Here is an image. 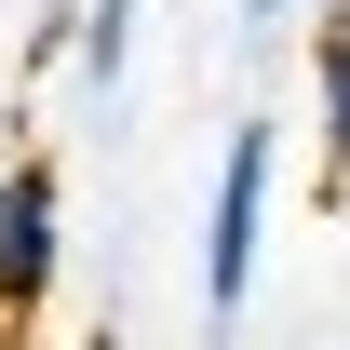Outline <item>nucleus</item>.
I'll list each match as a JSON object with an SVG mask.
<instances>
[{
  "instance_id": "f257e3e1",
  "label": "nucleus",
  "mask_w": 350,
  "mask_h": 350,
  "mask_svg": "<svg viewBox=\"0 0 350 350\" xmlns=\"http://www.w3.org/2000/svg\"><path fill=\"white\" fill-rule=\"evenodd\" d=\"M256 229H269V122H229V175H216V243H202V310L216 337L256 297Z\"/></svg>"
},
{
  "instance_id": "f03ea898",
  "label": "nucleus",
  "mask_w": 350,
  "mask_h": 350,
  "mask_svg": "<svg viewBox=\"0 0 350 350\" xmlns=\"http://www.w3.org/2000/svg\"><path fill=\"white\" fill-rule=\"evenodd\" d=\"M54 216H68L54 162H14V175H0V310H14V323L54 297Z\"/></svg>"
},
{
  "instance_id": "7ed1b4c3",
  "label": "nucleus",
  "mask_w": 350,
  "mask_h": 350,
  "mask_svg": "<svg viewBox=\"0 0 350 350\" xmlns=\"http://www.w3.org/2000/svg\"><path fill=\"white\" fill-rule=\"evenodd\" d=\"M310 81H323V189L350 175V14L310 41Z\"/></svg>"
},
{
  "instance_id": "20e7f679",
  "label": "nucleus",
  "mask_w": 350,
  "mask_h": 350,
  "mask_svg": "<svg viewBox=\"0 0 350 350\" xmlns=\"http://www.w3.org/2000/svg\"><path fill=\"white\" fill-rule=\"evenodd\" d=\"M122 54H135V0H81V68L122 81Z\"/></svg>"
},
{
  "instance_id": "39448f33",
  "label": "nucleus",
  "mask_w": 350,
  "mask_h": 350,
  "mask_svg": "<svg viewBox=\"0 0 350 350\" xmlns=\"http://www.w3.org/2000/svg\"><path fill=\"white\" fill-rule=\"evenodd\" d=\"M256 14H310V0H256Z\"/></svg>"
}]
</instances>
